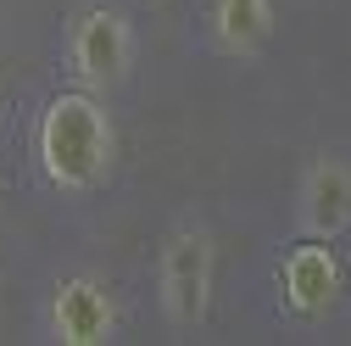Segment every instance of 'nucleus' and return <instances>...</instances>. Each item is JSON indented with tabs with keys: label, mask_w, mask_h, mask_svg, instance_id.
Returning <instances> with one entry per match:
<instances>
[{
	"label": "nucleus",
	"mask_w": 351,
	"mask_h": 346,
	"mask_svg": "<svg viewBox=\"0 0 351 346\" xmlns=\"http://www.w3.org/2000/svg\"><path fill=\"white\" fill-rule=\"evenodd\" d=\"M28 157H34V173L51 196L84 201V196L106 190L117 173V117H112L106 95L73 90V84L56 90L34 112Z\"/></svg>",
	"instance_id": "obj_1"
},
{
	"label": "nucleus",
	"mask_w": 351,
	"mask_h": 346,
	"mask_svg": "<svg viewBox=\"0 0 351 346\" xmlns=\"http://www.w3.org/2000/svg\"><path fill=\"white\" fill-rule=\"evenodd\" d=\"M134 23L123 6L112 0H84L62 28V73L73 90L90 95H117L128 78H134Z\"/></svg>",
	"instance_id": "obj_2"
},
{
	"label": "nucleus",
	"mask_w": 351,
	"mask_h": 346,
	"mask_svg": "<svg viewBox=\"0 0 351 346\" xmlns=\"http://www.w3.org/2000/svg\"><path fill=\"white\" fill-rule=\"evenodd\" d=\"M217 290V235L201 218L173 224L156 251V308L167 330H201Z\"/></svg>",
	"instance_id": "obj_3"
},
{
	"label": "nucleus",
	"mask_w": 351,
	"mask_h": 346,
	"mask_svg": "<svg viewBox=\"0 0 351 346\" xmlns=\"http://www.w3.org/2000/svg\"><path fill=\"white\" fill-rule=\"evenodd\" d=\"M123 330V301L106 274L73 268L56 274L39 301V341L51 346H112Z\"/></svg>",
	"instance_id": "obj_4"
},
{
	"label": "nucleus",
	"mask_w": 351,
	"mask_h": 346,
	"mask_svg": "<svg viewBox=\"0 0 351 346\" xmlns=\"http://www.w3.org/2000/svg\"><path fill=\"white\" fill-rule=\"evenodd\" d=\"M290 229L306 240H346L351 235V157L318 151L295 173V201H290Z\"/></svg>",
	"instance_id": "obj_5"
},
{
	"label": "nucleus",
	"mask_w": 351,
	"mask_h": 346,
	"mask_svg": "<svg viewBox=\"0 0 351 346\" xmlns=\"http://www.w3.org/2000/svg\"><path fill=\"white\" fill-rule=\"evenodd\" d=\"M274 290H279L285 319L318 324L340 301V290H346V268H340V257H335V240L295 235V246L279 257V268H274Z\"/></svg>",
	"instance_id": "obj_6"
},
{
	"label": "nucleus",
	"mask_w": 351,
	"mask_h": 346,
	"mask_svg": "<svg viewBox=\"0 0 351 346\" xmlns=\"http://www.w3.org/2000/svg\"><path fill=\"white\" fill-rule=\"evenodd\" d=\"M279 34V0H206L201 45L223 62H256Z\"/></svg>",
	"instance_id": "obj_7"
},
{
	"label": "nucleus",
	"mask_w": 351,
	"mask_h": 346,
	"mask_svg": "<svg viewBox=\"0 0 351 346\" xmlns=\"http://www.w3.org/2000/svg\"><path fill=\"white\" fill-rule=\"evenodd\" d=\"M134 6H167V0H134Z\"/></svg>",
	"instance_id": "obj_8"
},
{
	"label": "nucleus",
	"mask_w": 351,
	"mask_h": 346,
	"mask_svg": "<svg viewBox=\"0 0 351 346\" xmlns=\"http://www.w3.org/2000/svg\"><path fill=\"white\" fill-rule=\"evenodd\" d=\"M0 90H6V78H0Z\"/></svg>",
	"instance_id": "obj_9"
}]
</instances>
